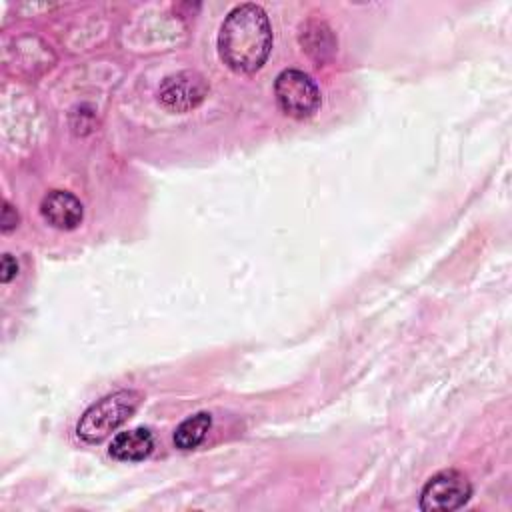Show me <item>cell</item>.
<instances>
[{"instance_id":"1","label":"cell","mask_w":512,"mask_h":512,"mask_svg":"<svg viewBox=\"0 0 512 512\" xmlns=\"http://www.w3.org/2000/svg\"><path fill=\"white\" fill-rule=\"evenodd\" d=\"M272 50V28L258 4H240L230 10L218 32V54L236 74L262 68Z\"/></svg>"},{"instance_id":"2","label":"cell","mask_w":512,"mask_h":512,"mask_svg":"<svg viewBox=\"0 0 512 512\" xmlns=\"http://www.w3.org/2000/svg\"><path fill=\"white\" fill-rule=\"evenodd\" d=\"M142 394L138 390H116L96 400L84 410L76 424V434L88 444L106 440L116 428H120L140 406Z\"/></svg>"},{"instance_id":"3","label":"cell","mask_w":512,"mask_h":512,"mask_svg":"<svg viewBox=\"0 0 512 512\" xmlns=\"http://www.w3.org/2000/svg\"><path fill=\"white\" fill-rule=\"evenodd\" d=\"M274 94L280 110L296 120L310 118L320 106V90L316 82L296 68L282 70L276 76Z\"/></svg>"},{"instance_id":"4","label":"cell","mask_w":512,"mask_h":512,"mask_svg":"<svg viewBox=\"0 0 512 512\" xmlns=\"http://www.w3.org/2000/svg\"><path fill=\"white\" fill-rule=\"evenodd\" d=\"M472 496L470 480L458 470H442L428 478L420 492V510L452 512L462 508Z\"/></svg>"},{"instance_id":"5","label":"cell","mask_w":512,"mask_h":512,"mask_svg":"<svg viewBox=\"0 0 512 512\" xmlns=\"http://www.w3.org/2000/svg\"><path fill=\"white\" fill-rule=\"evenodd\" d=\"M208 94V84L202 74L184 70L172 76H166L158 88L160 104L170 112H188L202 104Z\"/></svg>"},{"instance_id":"6","label":"cell","mask_w":512,"mask_h":512,"mask_svg":"<svg viewBox=\"0 0 512 512\" xmlns=\"http://www.w3.org/2000/svg\"><path fill=\"white\" fill-rule=\"evenodd\" d=\"M40 214L50 226L58 230H74L82 222L84 208L74 194L66 190H52L42 198Z\"/></svg>"},{"instance_id":"7","label":"cell","mask_w":512,"mask_h":512,"mask_svg":"<svg viewBox=\"0 0 512 512\" xmlns=\"http://www.w3.org/2000/svg\"><path fill=\"white\" fill-rule=\"evenodd\" d=\"M154 450V436L148 428H132L118 432L110 442V456L120 462H140Z\"/></svg>"},{"instance_id":"8","label":"cell","mask_w":512,"mask_h":512,"mask_svg":"<svg viewBox=\"0 0 512 512\" xmlns=\"http://www.w3.org/2000/svg\"><path fill=\"white\" fill-rule=\"evenodd\" d=\"M212 426V416L208 412H196L194 416L180 422V426L174 432V444L178 450H194L198 448L208 430Z\"/></svg>"},{"instance_id":"9","label":"cell","mask_w":512,"mask_h":512,"mask_svg":"<svg viewBox=\"0 0 512 512\" xmlns=\"http://www.w3.org/2000/svg\"><path fill=\"white\" fill-rule=\"evenodd\" d=\"M304 30H306V34L314 36V44H310V46L306 48L314 58L322 60V58H324V52H332V50H334L332 34H330V30H328L326 24H322V22H312V26L308 24Z\"/></svg>"},{"instance_id":"10","label":"cell","mask_w":512,"mask_h":512,"mask_svg":"<svg viewBox=\"0 0 512 512\" xmlns=\"http://www.w3.org/2000/svg\"><path fill=\"white\" fill-rule=\"evenodd\" d=\"M16 274H18V262L10 254H4L0 262V280L10 282Z\"/></svg>"},{"instance_id":"11","label":"cell","mask_w":512,"mask_h":512,"mask_svg":"<svg viewBox=\"0 0 512 512\" xmlns=\"http://www.w3.org/2000/svg\"><path fill=\"white\" fill-rule=\"evenodd\" d=\"M16 226H18V212L8 202H4V208H2V232H10Z\"/></svg>"}]
</instances>
